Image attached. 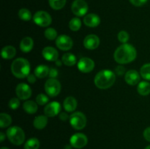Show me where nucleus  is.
Here are the masks:
<instances>
[{"instance_id":"1","label":"nucleus","mask_w":150,"mask_h":149,"mask_svg":"<svg viewBox=\"0 0 150 149\" xmlns=\"http://www.w3.org/2000/svg\"><path fill=\"white\" fill-rule=\"evenodd\" d=\"M137 52L134 47L130 44H122L116 49L114 52V59L120 64H126L134 61Z\"/></svg>"},{"instance_id":"2","label":"nucleus","mask_w":150,"mask_h":149,"mask_svg":"<svg viewBox=\"0 0 150 149\" xmlns=\"http://www.w3.org/2000/svg\"><path fill=\"white\" fill-rule=\"evenodd\" d=\"M116 80V74L108 70H101L95 77V84L98 89H107L114 85Z\"/></svg>"},{"instance_id":"3","label":"nucleus","mask_w":150,"mask_h":149,"mask_svg":"<svg viewBox=\"0 0 150 149\" xmlns=\"http://www.w3.org/2000/svg\"><path fill=\"white\" fill-rule=\"evenodd\" d=\"M30 64L26 58H18L11 64V72L15 77L24 78L30 74Z\"/></svg>"},{"instance_id":"4","label":"nucleus","mask_w":150,"mask_h":149,"mask_svg":"<svg viewBox=\"0 0 150 149\" xmlns=\"http://www.w3.org/2000/svg\"><path fill=\"white\" fill-rule=\"evenodd\" d=\"M7 137L10 143L16 145H21L25 140V133L21 127L14 126L7 130Z\"/></svg>"},{"instance_id":"5","label":"nucleus","mask_w":150,"mask_h":149,"mask_svg":"<svg viewBox=\"0 0 150 149\" xmlns=\"http://www.w3.org/2000/svg\"><path fill=\"white\" fill-rule=\"evenodd\" d=\"M70 124L76 130L83 129L86 125V118L81 112H76L70 117Z\"/></svg>"},{"instance_id":"6","label":"nucleus","mask_w":150,"mask_h":149,"mask_svg":"<svg viewBox=\"0 0 150 149\" xmlns=\"http://www.w3.org/2000/svg\"><path fill=\"white\" fill-rule=\"evenodd\" d=\"M45 91L51 97L57 96L61 91V83L55 78H50L45 82Z\"/></svg>"},{"instance_id":"7","label":"nucleus","mask_w":150,"mask_h":149,"mask_svg":"<svg viewBox=\"0 0 150 149\" xmlns=\"http://www.w3.org/2000/svg\"><path fill=\"white\" fill-rule=\"evenodd\" d=\"M33 20L38 26H41V27H47L51 25L52 18L49 13L40 10V11H38L34 15Z\"/></svg>"},{"instance_id":"8","label":"nucleus","mask_w":150,"mask_h":149,"mask_svg":"<svg viewBox=\"0 0 150 149\" xmlns=\"http://www.w3.org/2000/svg\"><path fill=\"white\" fill-rule=\"evenodd\" d=\"M88 4L84 0H75L71 6V10L73 14L79 17L85 15L88 11Z\"/></svg>"},{"instance_id":"9","label":"nucleus","mask_w":150,"mask_h":149,"mask_svg":"<svg viewBox=\"0 0 150 149\" xmlns=\"http://www.w3.org/2000/svg\"><path fill=\"white\" fill-rule=\"evenodd\" d=\"M70 143L73 148L81 149L86 145L88 143V138L84 134L76 133L71 136L70 139Z\"/></svg>"},{"instance_id":"10","label":"nucleus","mask_w":150,"mask_h":149,"mask_svg":"<svg viewBox=\"0 0 150 149\" xmlns=\"http://www.w3.org/2000/svg\"><path fill=\"white\" fill-rule=\"evenodd\" d=\"M56 45L59 49L62 51H69L73 45V42L71 38L67 35H59L56 39Z\"/></svg>"},{"instance_id":"11","label":"nucleus","mask_w":150,"mask_h":149,"mask_svg":"<svg viewBox=\"0 0 150 149\" xmlns=\"http://www.w3.org/2000/svg\"><path fill=\"white\" fill-rule=\"evenodd\" d=\"M16 93L18 99H22V100H26L32 96V89L26 83H19L16 86Z\"/></svg>"},{"instance_id":"12","label":"nucleus","mask_w":150,"mask_h":149,"mask_svg":"<svg viewBox=\"0 0 150 149\" xmlns=\"http://www.w3.org/2000/svg\"><path fill=\"white\" fill-rule=\"evenodd\" d=\"M78 69L83 73H88L92 72L95 68V62L91 58L87 57L81 58L78 62Z\"/></svg>"},{"instance_id":"13","label":"nucleus","mask_w":150,"mask_h":149,"mask_svg":"<svg viewBox=\"0 0 150 149\" xmlns=\"http://www.w3.org/2000/svg\"><path fill=\"white\" fill-rule=\"evenodd\" d=\"M60 110H61V105L59 102L54 101L47 104L44 109V112L47 117H54L58 115L59 112H60Z\"/></svg>"},{"instance_id":"14","label":"nucleus","mask_w":150,"mask_h":149,"mask_svg":"<svg viewBox=\"0 0 150 149\" xmlns=\"http://www.w3.org/2000/svg\"><path fill=\"white\" fill-rule=\"evenodd\" d=\"M83 45L88 50H95L100 45V39L97 35L89 34L83 40Z\"/></svg>"},{"instance_id":"15","label":"nucleus","mask_w":150,"mask_h":149,"mask_svg":"<svg viewBox=\"0 0 150 149\" xmlns=\"http://www.w3.org/2000/svg\"><path fill=\"white\" fill-rule=\"evenodd\" d=\"M42 55L45 60L49 61H56L58 60L59 53L53 47H45L42 51Z\"/></svg>"},{"instance_id":"16","label":"nucleus","mask_w":150,"mask_h":149,"mask_svg":"<svg viewBox=\"0 0 150 149\" xmlns=\"http://www.w3.org/2000/svg\"><path fill=\"white\" fill-rule=\"evenodd\" d=\"M125 80L127 84L130 86H135V85L139 83L140 81V74L135 70H130L126 72L125 75Z\"/></svg>"},{"instance_id":"17","label":"nucleus","mask_w":150,"mask_h":149,"mask_svg":"<svg viewBox=\"0 0 150 149\" xmlns=\"http://www.w3.org/2000/svg\"><path fill=\"white\" fill-rule=\"evenodd\" d=\"M83 23L86 26L90 28L97 27L100 23V18L99 16L94 13L86 15L83 18Z\"/></svg>"},{"instance_id":"18","label":"nucleus","mask_w":150,"mask_h":149,"mask_svg":"<svg viewBox=\"0 0 150 149\" xmlns=\"http://www.w3.org/2000/svg\"><path fill=\"white\" fill-rule=\"evenodd\" d=\"M34 46V41L29 37L22 39L20 43V49L23 53H29Z\"/></svg>"},{"instance_id":"19","label":"nucleus","mask_w":150,"mask_h":149,"mask_svg":"<svg viewBox=\"0 0 150 149\" xmlns=\"http://www.w3.org/2000/svg\"><path fill=\"white\" fill-rule=\"evenodd\" d=\"M63 107L67 112H73L77 108V100L73 96H67L64 100Z\"/></svg>"},{"instance_id":"20","label":"nucleus","mask_w":150,"mask_h":149,"mask_svg":"<svg viewBox=\"0 0 150 149\" xmlns=\"http://www.w3.org/2000/svg\"><path fill=\"white\" fill-rule=\"evenodd\" d=\"M1 54L4 59H11L16 56V50L12 45H7L2 48Z\"/></svg>"},{"instance_id":"21","label":"nucleus","mask_w":150,"mask_h":149,"mask_svg":"<svg viewBox=\"0 0 150 149\" xmlns=\"http://www.w3.org/2000/svg\"><path fill=\"white\" fill-rule=\"evenodd\" d=\"M48 124V117L46 115H38L34 119L33 125L37 129H42Z\"/></svg>"},{"instance_id":"22","label":"nucleus","mask_w":150,"mask_h":149,"mask_svg":"<svg viewBox=\"0 0 150 149\" xmlns=\"http://www.w3.org/2000/svg\"><path fill=\"white\" fill-rule=\"evenodd\" d=\"M50 69L46 65H39L35 70V74L38 78H45L49 74Z\"/></svg>"},{"instance_id":"23","label":"nucleus","mask_w":150,"mask_h":149,"mask_svg":"<svg viewBox=\"0 0 150 149\" xmlns=\"http://www.w3.org/2000/svg\"><path fill=\"white\" fill-rule=\"evenodd\" d=\"M23 108L27 113L34 114L38 111V103L32 100H27L23 103Z\"/></svg>"},{"instance_id":"24","label":"nucleus","mask_w":150,"mask_h":149,"mask_svg":"<svg viewBox=\"0 0 150 149\" xmlns=\"http://www.w3.org/2000/svg\"><path fill=\"white\" fill-rule=\"evenodd\" d=\"M137 91L142 96H147L150 93V83L147 81L140 82L138 85Z\"/></svg>"},{"instance_id":"25","label":"nucleus","mask_w":150,"mask_h":149,"mask_svg":"<svg viewBox=\"0 0 150 149\" xmlns=\"http://www.w3.org/2000/svg\"><path fill=\"white\" fill-rule=\"evenodd\" d=\"M62 61L65 65L70 67L76 64V57L71 53H66L62 56Z\"/></svg>"},{"instance_id":"26","label":"nucleus","mask_w":150,"mask_h":149,"mask_svg":"<svg viewBox=\"0 0 150 149\" xmlns=\"http://www.w3.org/2000/svg\"><path fill=\"white\" fill-rule=\"evenodd\" d=\"M12 123V118L9 114L2 113L0 114V127L1 128L8 127Z\"/></svg>"},{"instance_id":"27","label":"nucleus","mask_w":150,"mask_h":149,"mask_svg":"<svg viewBox=\"0 0 150 149\" xmlns=\"http://www.w3.org/2000/svg\"><path fill=\"white\" fill-rule=\"evenodd\" d=\"M40 148V141L35 137L29 139L24 145V149H38Z\"/></svg>"},{"instance_id":"28","label":"nucleus","mask_w":150,"mask_h":149,"mask_svg":"<svg viewBox=\"0 0 150 149\" xmlns=\"http://www.w3.org/2000/svg\"><path fill=\"white\" fill-rule=\"evenodd\" d=\"M50 6L55 10L62 9L66 4V0H48Z\"/></svg>"},{"instance_id":"29","label":"nucleus","mask_w":150,"mask_h":149,"mask_svg":"<svg viewBox=\"0 0 150 149\" xmlns=\"http://www.w3.org/2000/svg\"><path fill=\"white\" fill-rule=\"evenodd\" d=\"M81 27V21L79 18H73L69 22V28L73 32H77Z\"/></svg>"},{"instance_id":"30","label":"nucleus","mask_w":150,"mask_h":149,"mask_svg":"<svg viewBox=\"0 0 150 149\" xmlns=\"http://www.w3.org/2000/svg\"><path fill=\"white\" fill-rule=\"evenodd\" d=\"M18 17L24 21H29L32 18V13L28 9L22 8L18 11Z\"/></svg>"},{"instance_id":"31","label":"nucleus","mask_w":150,"mask_h":149,"mask_svg":"<svg viewBox=\"0 0 150 149\" xmlns=\"http://www.w3.org/2000/svg\"><path fill=\"white\" fill-rule=\"evenodd\" d=\"M44 34H45V38L48 39V40H54L58 37L57 30L54 28H47L45 30Z\"/></svg>"},{"instance_id":"32","label":"nucleus","mask_w":150,"mask_h":149,"mask_svg":"<svg viewBox=\"0 0 150 149\" xmlns=\"http://www.w3.org/2000/svg\"><path fill=\"white\" fill-rule=\"evenodd\" d=\"M140 74L144 80H150V64H146L142 67Z\"/></svg>"},{"instance_id":"33","label":"nucleus","mask_w":150,"mask_h":149,"mask_svg":"<svg viewBox=\"0 0 150 149\" xmlns=\"http://www.w3.org/2000/svg\"><path fill=\"white\" fill-rule=\"evenodd\" d=\"M117 38H118L119 41L120 42H122L123 44H125L129 40L130 36H129V34L127 32H125V31H121V32H119L118 35H117Z\"/></svg>"},{"instance_id":"34","label":"nucleus","mask_w":150,"mask_h":149,"mask_svg":"<svg viewBox=\"0 0 150 149\" xmlns=\"http://www.w3.org/2000/svg\"><path fill=\"white\" fill-rule=\"evenodd\" d=\"M49 101L48 97L44 93H39L36 97V102L40 105H45Z\"/></svg>"},{"instance_id":"35","label":"nucleus","mask_w":150,"mask_h":149,"mask_svg":"<svg viewBox=\"0 0 150 149\" xmlns=\"http://www.w3.org/2000/svg\"><path fill=\"white\" fill-rule=\"evenodd\" d=\"M9 108L12 110H16L19 106H20V100L18 98L13 97L10 100L8 103Z\"/></svg>"},{"instance_id":"36","label":"nucleus","mask_w":150,"mask_h":149,"mask_svg":"<svg viewBox=\"0 0 150 149\" xmlns=\"http://www.w3.org/2000/svg\"><path fill=\"white\" fill-rule=\"evenodd\" d=\"M115 74L119 76H122L123 74H126L125 73V68L123 66H117L115 69Z\"/></svg>"},{"instance_id":"37","label":"nucleus","mask_w":150,"mask_h":149,"mask_svg":"<svg viewBox=\"0 0 150 149\" xmlns=\"http://www.w3.org/2000/svg\"><path fill=\"white\" fill-rule=\"evenodd\" d=\"M147 1L148 0H130L131 4H133L134 6H136V7L143 6L144 4H145L147 2Z\"/></svg>"},{"instance_id":"38","label":"nucleus","mask_w":150,"mask_h":149,"mask_svg":"<svg viewBox=\"0 0 150 149\" xmlns=\"http://www.w3.org/2000/svg\"><path fill=\"white\" fill-rule=\"evenodd\" d=\"M48 76L50 77V78H56V77L58 76V71H57V69L55 68L50 69L49 74H48Z\"/></svg>"},{"instance_id":"39","label":"nucleus","mask_w":150,"mask_h":149,"mask_svg":"<svg viewBox=\"0 0 150 149\" xmlns=\"http://www.w3.org/2000/svg\"><path fill=\"white\" fill-rule=\"evenodd\" d=\"M143 134L145 140L150 142V127H147L146 129H145V130L144 131Z\"/></svg>"},{"instance_id":"40","label":"nucleus","mask_w":150,"mask_h":149,"mask_svg":"<svg viewBox=\"0 0 150 149\" xmlns=\"http://www.w3.org/2000/svg\"><path fill=\"white\" fill-rule=\"evenodd\" d=\"M27 80L29 83H35L36 82V75L34 74H29L27 76Z\"/></svg>"},{"instance_id":"41","label":"nucleus","mask_w":150,"mask_h":149,"mask_svg":"<svg viewBox=\"0 0 150 149\" xmlns=\"http://www.w3.org/2000/svg\"><path fill=\"white\" fill-rule=\"evenodd\" d=\"M59 119L62 121H66L69 118V115L65 112H61L59 115Z\"/></svg>"},{"instance_id":"42","label":"nucleus","mask_w":150,"mask_h":149,"mask_svg":"<svg viewBox=\"0 0 150 149\" xmlns=\"http://www.w3.org/2000/svg\"><path fill=\"white\" fill-rule=\"evenodd\" d=\"M4 139H5V134H4V132L1 131L0 132V141L3 142L4 140Z\"/></svg>"},{"instance_id":"43","label":"nucleus","mask_w":150,"mask_h":149,"mask_svg":"<svg viewBox=\"0 0 150 149\" xmlns=\"http://www.w3.org/2000/svg\"><path fill=\"white\" fill-rule=\"evenodd\" d=\"M62 63H63V62L62 61H59V60H57V61H56V64H57V66H61Z\"/></svg>"},{"instance_id":"44","label":"nucleus","mask_w":150,"mask_h":149,"mask_svg":"<svg viewBox=\"0 0 150 149\" xmlns=\"http://www.w3.org/2000/svg\"><path fill=\"white\" fill-rule=\"evenodd\" d=\"M72 145H67L64 147V149H71Z\"/></svg>"},{"instance_id":"45","label":"nucleus","mask_w":150,"mask_h":149,"mask_svg":"<svg viewBox=\"0 0 150 149\" xmlns=\"http://www.w3.org/2000/svg\"><path fill=\"white\" fill-rule=\"evenodd\" d=\"M0 149H9V148H7V147H1Z\"/></svg>"},{"instance_id":"46","label":"nucleus","mask_w":150,"mask_h":149,"mask_svg":"<svg viewBox=\"0 0 150 149\" xmlns=\"http://www.w3.org/2000/svg\"><path fill=\"white\" fill-rule=\"evenodd\" d=\"M144 149H150V145H148V146H146V147Z\"/></svg>"}]
</instances>
